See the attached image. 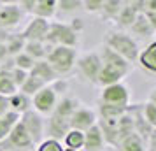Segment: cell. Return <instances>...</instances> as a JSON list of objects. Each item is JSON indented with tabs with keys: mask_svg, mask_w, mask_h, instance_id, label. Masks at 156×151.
Returning a JSON list of instances; mask_svg holds the SVG:
<instances>
[{
	"mask_svg": "<svg viewBox=\"0 0 156 151\" xmlns=\"http://www.w3.org/2000/svg\"><path fill=\"white\" fill-rule=\"evenodd\" d=\"M5 113H9V97L0 95V116H4Z\"/></svg>",
	"mask_w": 156,
	"mask_h": 151,
	"instance_id": "39",
	"label": "cell"
},
{
	"mask_svg": "<svg viewBox=\"0 0 156 151\" xmlns=\"http://www.w3.org/2000/svg\"><path fill=\"white\" fill-rule=\"evenodd\" d=\"M34 60L23 51V53H20V55H16V56H12V65H14L16 69H21V70L25 72H30V69L34 67Z\"/></svg>",
	"mask_w": 156,
	"mask_h": 151,
	"instance_id": "34",
	"label": "cell"
},
{
	"mask_svg": "<svg viewBox=\"0 0 156 151\" xmlns=\"http://www.w3.org/2000/svg\"><path fill=\"white\" fill-rule=\"evenodd\" d=\"M30 109H32V100H30V97L23 95L21 92H16L14 95L9 97V111L21 116L23 113H27Z\"/></svg>",
	"mask_w": 156,
	"mask_h": 151,
	"instance_id": "23",
	"label": "cell"
},
{
	"mask_svg": "<svg viewBox=\"0 0 156 151\" xmlns=\"http://www.w3.org/2000/svg\"><path fill=\"white\" fill-rule=\"evenodd\" d=\"M20 123H21L25 130L28 132V135L32 137V141L34 144H39L41 141L44 139V128H46V121H44V118L39 113H35L34 109H30L27 113H23L20 116Z\"/></svg>",
	"mask_w": 156,
	"mask_h": 151,
	"instance_id": "8",
	"label": "cell"
},
{
	"mask_svg": "<svg viewBox=\"0 0 156 151\" xmlns=\"http://www.w3.org/2000/svg\"><path fill=\"white\" fill-rule=\"evenodd\" d=\"M140 107H142V116L147 121V125L151 128H156V106L151 104V102H144V104H140Z\"/></svg>",
	"mask_w": 156,
	"mask_h": 151,
	"instance_id": "33",
	"label": "cell"
},
{
	"mask_svg": "<svg viewBox=\"0 0 156 151\" xmlns=\"http://www.w3.org/2000/svg\"><path fill=\"white\" fill-rule=\"evenodd\" d=\"M44 86H46L44 83H41L39 79L32 77V76L28 74L27 81H25L21 86H20V90H18V92H21L23 95H27V97H30V99H32V97H34V95H35L37 92H41V90H42Z\"/></svg>",
	"mask_w": 156,
	"mask_h": 151,
	"instance_id": "30",
	"label": "cell"
},
{
	"mask_svg": "<svg viewBox=\"0 0 156 151\" xmlns=\"http://www.w3.org/2000/svg\"><path fill=\"white\" fill-rule=\"evenodd\" d=\"M147 102H151V104H154V106H156V86L153 88V90H151V93H149Z\"/></svg>",
	"mask_w": 156,
	"mask_h": 151,
	"instance_id": "41",
	"label": "cell"
},
{
	"mask_svg": "<svg viewBox=\"0 0 156 151\" xmlns=\"http://www.w3.org/2000/svg\"><path fill=\"white\" fill-rule=\"evenodd\" d=\"M142 14L156 34V0H142Z\"/></svg>",
	"mask_w": 156,
	"mask_h": 151,
	"instance_id": "31",
	"label": "cell"
},
{
	"mask_svg": "<svg viewBox=\"0 0 156 151\" xmlns=\"http://www.w3.org/2000/svg\"><path fill=\"white\" fill-rule=\"evenodd\" d=\"M81 106V100L77 97H72V95H65L62 97L56 104V109L53 111V114L58 116V118H63V120H69L70 121L72 114L76 113V109Z\"/></svg>",
	"mask_w": 156,
	"mask_h": 151,
	"instance_id": "17",
	"label": "cell"
},
{
	"mask_svg": "<svg viewBox=\"0 0 156 151\" xmlns=\"http://www.w3.org/2000/svg\"><path fill=\"white\" fill-rule=\"evenodd\" d=\"M128 34L133 37V35H137V37H140V39H146V37H151L153 34H154V30H153V27L149 25V21L146 20V16L142 14H139L137 16V20L133 21V25L128 28Z\"/></svg>",
	"mask_w": 156,
	"mask_h": 151,
	"instance_id": "22",
	"label": "cell"
},
{
	"mask_svg": "<svg viewBox=\"0 0 156 151\" xmlns=\"http://www.w3.org/2000/svg\"><path fill=\"white\" fill-rule=\"evenodd\" d=\"M142 13V2H123V7H121V13L116 18V27L118 30H123V32H128V28L133 25V21L137 20V16Z\"/></svg>",
	"mask_w": 156,
	"mask_h": 151,
	"instance_id": "12",
	"label": "cell"
},
{
	"mask_svg": "<svg viewBox=\"0 0 156 151\" xmlns=\"http://www.w3.org/2000/svg\"><path fill=\"white\" fill-rule=\"evenodd\" d=\"M30 100H32V109L44 118V116L53 114V111L56 109V104H58V100H60V97H58L56 92L48 84V86H44L41 92H37Z\"/></svg>",
	"mask_w": 156,
	"mask_h": 151,
	"instance_id": "7",
	"label": "cell"
},
{
	"mask_svg": "<svg viewBox=\"0 0 156 151\" xmlns=\"http://www.w3.org/2000/svg\"><path fill=\"white\" fill-rule=\"evenodd\" d=\"M130 100H132V93H130V88L125 83H116V84L102 88L98 97V104H105V106L121 109L130 107Z\"/></svg>",
	"mask_w": 156,
	"mask_h": 151,
	"instance_id": "5",
	"label": "cell"
},
{
	"mask_svg": "<svg viewBox=\"0 0 156 151\" xmlns=\"http://www.w3.org/2000/svg\"><path fill=\"white\" fill-rule=\"evenodd\" d=\"M35 151H63V144L55 139H42L41 142L35 146Z\"/></svg>",
	"mask_w": 156,
	"mask_h": 151,
	"instance_id": "35",
	"label": "cell"
},
{
	"mask_svg": "<svg viewBox=\"0 0 156 151\" xmlns=\"http://www.w3.org/2000/svg\"><path fill=\"white\" fill-rule=\"evenodd\" d=\"M46 62L51 65V69L56 72L58 77L69 76L77 62V49L74 48H51V51L46 56Z\"/></svg>",
	"mask_w": 156,
	"mask_h": 151,
	"instance_id": "3",
	"label": "cell"
},
{
	"mask_svg": "<svg viewBox=\"0 0 156 151\" xmlns=\"http://www.w3.org/2000/svg\"><path fill=\"white\" fill-rule=\"evenodd\" d=\"M81 42V34L77 30H74L70 23H62V21H51L49 23V32L46 37V44L51 48H74L77 49Z\"/></svg>",
	"mask_w": 156,
	"mask_h": 151,
	"instance_id": "2",
	"label": "cell"
},
{
	"mask_svg": "<svg viewBox=\"0 0 156 151\" xmlns=\"http://www.w3.org/2000/svg\"><path fill=\"white\" fill-rule=\"evenodd\" d=\"M11 76H12V81H14L16 88L20 90V86H21L23 83L27 81V77H28V72L21 70V69H16V67H12L11 69Z\"/></svg>",
	"mask_w": 156,
	"mask_h": 151,
	"instance_id": "37",
	"label": "cell"
},
{
	"mask_svg": "<svg viewBox=\"0 0 156 151\" xmlns=\"http://www.w3.org/2000/svg\"><path fill=\"white\" fill-rule=\"evenodd\" d=\"M125 77L126 76L121 70L114 69V67H109V65H102L98 79H97V86L105 88V86H111V84H116V83H123Z\"/></svg>",
	"mask_w": 156,
	"mask_h": 151,
	"instance_id": "19",
	"label": "cell"
},
{
	"mask_svg": "<svg viewBox=\"0 0 156 151\" xmlns=\"http://www.w3.org/2000/svg\"><path fill=\"white\" fill-rule=\"evenodd\" d=\"M104 46H107L109 49H112L116 55H119L121 58H125L128 63L133 65L139 60V42L135 41V37H132L128 32L123 30H109L104 39Z\"/></svg>",
	"mask_w": 156,
	"mask_h": 151,
	"instance_id": "1",
	"label": "cell"
},
{
	"mask_svg": "<svg viewBox=\"0 0 156 151\" xmlns=\"http://www.w3.org/2000/svg\"><path fill=\"white\" fill-rule=\"evenodd\" d=\"M69 130H70V121L69 120H63V118H58V116L51 114V116H48L44 135H48V139H55V141L62 142Z\"/></svg>",
	"mask_w": 156,
	"mask_h": 151,
	"instance_id": "14",
	"label": "cell"
},
{
	"mask_svg": "<svg viewBox=\"0 0 156 151\" xmlns=\"http://www.w3.org/2000/svg\"><path fill=\"white\" fill-rule=\"evenodd\" d=\"M18 92L14 81H12V76H11V69H5V67H0V95L4 97H11Z\"/></svg>",
	"mask_w": 156,
	"mask_h": 151,
	"instance_id": "27",
	"label": "cell"
},
{
	"mask_svg": "<svg viewBox=\"0 0 156 151\" xmlns=\"http://www.w3.org/2000/svg\"><path fill=\"white\" fill-rule=\"evenodd\" d=\"M35 144L28 135V132L25 130L21 123L18 121L12 132L9 134L2 142H0V151H34Z\"/></svg>",
	"mask_w": 156,
	"mask_h": 151,
	"instance_id": "6",
	"label": "cell"
},
{
	"mask_svg": "<svg viewBox=\"0 0 156 151\" xmlns=\"http://www.w3.org/2000/svg\"><path fill=\"white\" fill-rule=\"evenodd\" d=\"M34 151H35V149H34Z\"/></svg>",
	"mask_w": 156,
	"mask_h": 151,
	"instance_id": "44",
	"label": "cell"
},
{
	"mask_svg": "<svg viewBox=\"0 0 156 151\" xmlns=\"http://www.w3.org/2000/svg\"><path fill=\"white\" fill-rule=\"evenodd\" d=\"M104 0H83V9L90 14H100Z\"/></svg>",
	"mask_w": 156,
	"mask_h": 151,
	"instance_id": "36",
	"label": "cell"
},
{
	"mask_svg": "<svg viewBox=\"0 0 156 151\" xmlns=\"http://www.w3.org/2000/svg\"><path fill=\"white\" fill-rule=\"evenodd\" d=\"M56 13H58L56 0H35L34 11H32V18H41V20L51 21Z\"/></svg>",
	"mask_w": 156,
	"mask_h": 151,
	"instance_id": "20",
	"label": "cell"
},
{
	"mask_svg": "<svg viewBox=\"0 0 156 151\" xmlns=\"http://www.w3.org/2000/svg\"><path fill=\"white\" fill-rule=\"evenodd\" d=\"M56 7L63 14H72L83 9V0H56Z\"/></svg>",
	"mask_w": 156,
	"mask_h": 151,
	"instance_id": "32",
	"label": "cell"
},
{
	"mask_svg": "<svg viewBox=\"0 0 156 151\" xmlns=\"http://www.w3.org/2000/svg\"><path fill=\"white\" fill-rule=\"evenodd\" d=\"M63 151H76V149H67V148H63Z\"/></svg>",
	"mask_w": 156,
	"mask_h": 151,
	"instance_id": "42",
	"label": "cell"
},
{
	"mask_svg": "<svg viewBox=\"0 0 156 151\" xmlns=\"http://www.w3.org/2000/svg\"><path fill=\"white\" fill-rule=\"evenodd\" d=\"M49 23L41 18H32L28 21V25L25 27V30L21 32L23 39L27 42H46V37L49 32Z\"/></svg>",
	"mask_w": 156,
	"mask_h": 151,
	"instance_id": "11",
	"label": "cell"
},
{
	"mask_svg": "<svg viewBox=\"0 0 156 151\" xmlns=\"http://www.w3.org/2000/svg\"><path fill=\"white\" fill-rule=\"evenodd\" d=\"M18 121H20V114H16L12 111L0 116V142L12 132V128L18 125Z\"/></svg>",
	"mask_w": 156,
	"mask_h": 151,
	"instance_id": "29",
	"label": "cell"
},
{
	"mask_svg": "<svg viewBox=\"0 0 156 151\" xmlns=\"http://www.w3.org/2000/svg\"><path fill=\"white\" fill-rule=\"evenodd\" d=\"M23 51H25L34 62H39V60H46L48 53L51 51V46H48L46 42H27Z\"/></svg>",
	"mask_w": 156,
	"mask_h": 151,
	"instance_id": "25",
	"label": "cell"
},
{
	"mask_svg": "<svg viewBox=\"0 0 156 151\" xmlns=\"http://www.w3.org/2000/svg\"><path fill=\"white\" fill-rule=\"evenodd\" d=\"M63 148L67 149H76V151H81L84 148V132H79V130H69L67 135L63 137Z\"/></svg>",
	"mask_w": 156,
	"mask_h": 151,
	"instance_id": "28",
	"label": "cell"
},
{
	"mask_svg": "<svg viewBox=\"0 0 156 151\" xmlns=\"http://www.w3.org/2000/svg\"><path fill=\"white\" fill-rule=\"evenodd\" d=\"M32 77H35V79H39L41 83H44L46 86L48 84H51V83H55V81L58 79L56 72L51 69V65L46 62V60H39V62H35L34 63V67L30 69L28 72Z\"/></svg>",
	"mask_w": 156,
	"mask_h": 151,
	"instance_id": "16",
	"label": "cell"
},
{
	"mask_svg": "<svg viewBox=\"0 0 156 151\" xmlns=\"http://www.w3.org/2000/svg\"><path fill=\"white\" fill-rule=\"evenodd\" d=\"M97 123H98L97 111L91 107H88V106H84V104H81L70 118V128L79 130V132H86V130H90L91 127H95Z\"/></svg>",
	"mask_w": 156,
	"mask_h": 151,
	"instance_id": "10",
	"label": "cell"
},
{
	"mask_svg": "<svg viewBox=\"0 0 156 151\" xmlns=\"http://www.w3.org/2000/svg\"><path fill=\"white\" fill-rule=\"evenodd\" d=\"M100 69H102V60H100L97 49L88 51L84 55L77 56V62H76V67H74L79 79L86 84H91V86H97Z\"/></svg>",
	"mask_w": 156,
	"mask_h": 151,
	"instance_id": "4",
	"label": "cell"
},
{
	"mask_svg": "<svg viewBox=\"0 0 156 151\" xmlns=\"http://www.w3.org/2000/svg\"><path fill=\"white\" fill-rule=\"evenodd\" d=\"M97 53H98L100 60H102V65H109V67H114V69H118V70H121L125 76H128L130 72H132V69H133V65L128 63L125 58H121L119 55H116L112 49H109L107 46H100L98 49H97Z\"/></svg>",
	"mask_w": 156,
	"mask_h": 151,
	"instance_id": "13",
	"label": "cell"
},
{
	"mask_svg": "<svg viewBox=\"0 0 156 151\" xmlns=\"http://www.w3.org/2000/svg\"><path fill=\"white\" fill-rule=\"evenodd\" d=\"M0 7H2V2H0Z\"/></svg>",
	"mask_w": 156,
	"mask_h": 151,
	"instance_id": "43",
	"label": "cell"
},
{
	"mask_svg": "<svg viewBox=\"0 0 156 151\" xmlns=\"http://www.w3.org/2000/svg\"><path fill=\"white\" fill-rule=\"evenodd\" d=\"M137 63L140 65L142 70L156 76V41L149 42L144 49H140Z\"/></svg>",
	"mask_w": 156,
	"mask_h": 151,
	"instance_id": "18",
	"label": "cell"
},
{
	"mask_svg": "<svg viewBox=\"0 0 156 151\" xmlns=\"http://www.w3.org/2000/svg\"><path fill=\"white\" fill-rule=\"evenodd\" d=\"M7 49H5V46H4V44H0V67H2V65L5 63V60H7Z\"/></svg>",
	"mask_w": 156,
	"mask_h": 151,
	"instance_id": "40",
	"label": "cell"
},
{
	"mask_svg": "<svg viewBox=\"0 0 156 151\" xmlns=\"http://www.w3.org/2000/svg\"><path fill=\"white\" fill-rule=\"evenodd\" d=\"M121 7H123V2L121 0H104V5H102V11H100V18L104 21H116L118 14L121 13Z\"/></svg>",
	"mask_w": 156,
	"mask_h": 151,
	"instance_id": "24",
	"label": "cell"
},
{
	"mask_svg": "<svg viewBox=\"0 0 156 151\" xmlns=\"http://www.w3.org/2000/svg\"><path fill=\"white\" fill-rule=\"evenodd\" d=\"M25 44H27V41L23 39L21 34H9L7 39H5V42H4L5 49H7V56L12 58V56H16V55L23 53Z\"/></svg>",
	"mask_w": 156,
	"mask_h": 151,
	"instance_id": "26",
	"label": "cell"
},
{
	"mask_svg": "<svg viewBox=\"0 0 156 151\" xmlns=\"http://www.w3.org/2000/svg\"><path fill=\"white\" fill-rule=\"evenodd\" d=\"M116 149H119V151H147V148H146V141L139 134L133 132V134L126 135L125 139H121Z\"/></svg>",
	"mask_w": 156,
	"mask_h": 151,
	"instance_id": "21",
	"label": "cell"
},
{
	"mask_svg": "<svg viewBox=\"0 0 156 151\" xmlns=\"http://www.w3.org/2000/svg\"><path fill=\"white\" fill-rule=\"evenodd\" d=\"M23 16H25V13L18 5V2H2V7H0V30L9 34V30L16 28L21 23Z\"/></svg>",
	"mask_w": 156,
	"mask_h": 151,
	"instance_id": "9",
	"label": "cell"
},
{
	"mask_svg": "<svg viewBox=\"0 0 156 151\" xmlns=\"http://www.w3.org/2000/svg\"><path fill=\"white\" fill-rule=\"evenodd\" d=\"M146 148H147V151H156V128L151 132L147 142H146Z\"/></svg>",
	"mask_w": 156,
	"mask_h": 151,
	"instance_id": "38",
	"label": "cell"
},
{
	"mask_svg": "<svg viewBox=\"0 0 156 151\" xmlns=\"http://www.w3.org/2000/svg\"><path fill=\"white\" fill-rule=\"evenodd\" d=\"M84 151H105L107 144L105 139H104V134L100 130L98 125L91 127L90 130L84 132Z\"/></svg>",
	"mask_w": 156,
	"mask_h": 151,
	"instance_id": "15",
	"label": "cell"
}]
</instances>
